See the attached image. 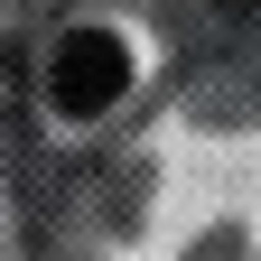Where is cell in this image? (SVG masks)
Returning <instances> with one entry per match:
<instances>
[{
	"instance_id": "1",
	"label": "cell",
	"mask_w": 261,
	"mask_h": 261,
	"mask_svg": "<svg viewBox=\"0 0 261 261\" xmlns=\"http://www.w3.org/2000/svg\"><path fill=\"white\" fill-rule=\"evenodd\" d=\"M121 84H130V47L112 38V28H65V38L47 47V103H56L65 121L112 112Z\"/></svg>"
},
{
	"instance_id": "2",
	"label": "cell",
	"mask_w": 261,
	"mask_h": 261,
	"mask_svg": "<svg viewBox=\"0 0 261 261\" xmlns=\"http://www.w3.org/2000/svg\"><path fill=\"white\" fill-rule=\"evenodd\" d=\"M224 10H252V0H224Z\"/></svg>"
}]
</instances>
